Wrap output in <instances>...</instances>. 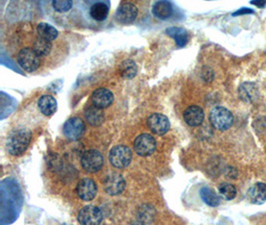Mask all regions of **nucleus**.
<instances>
[{"mask_svg": "<svg viewBox=\"0 0 266 225\" xmlns=\"http://www.w3.org/2000/svg\"><path fill=\"white\" fill-rule=\"evenodd\" d=\"M32 134L24 127L14 128L7 137L6 147L11 155L18 156L23 154L29 146Z\"/></svg>", "mask_w": 266, "mask_h": 225, "instance_id": "nucleus-1", "label": "nucleus"}, {"mask_svg": "<svg viewBox=\"0 0 266 225\" xmlns=\"http://www.w3.org/2000/svg\"><path fill=\"white\" fill-rule=\"evenodd\" d=\"M210 121L216 129L225 131L232 126L234 118L228 109L222 106H218L211 111Z\"/></svg>", "mask_w": 266, "mask_h": 225, "instance_id": "nucleus-2", "label": "nucleus"}, {"mask_svg": "<svg viewBox=\"0 0 266 225\" xmlns=\"http://www.w3.org/2000/svg\"><path fill=\"white\" fill-rule=\"evenodd\" d=\"M17 61L25 71L34 72L39 68L41 64V57L33 48L25 47L18 52Z\"/></svg>", "mask_w": 266, "mask_h": 225, "instance_id": "nucleus-3", "label": "nucleus"}, {"mask_svg": "<svg viewBox=\"0 0 266 225\" xmlns=\"http://www.w3.org/2000/svg\"><path fill=\"white\" fill-rule=\"evenodd\" d=\"M81 164L85 171L95 173L102 169L104 165V156L98 150H88L82 155Z\"/></svg>", "mask_w": 266, "mask_h": 225, "instance_id": "nucleus-4", "label": "nucleus"}, {"mask_svg": "<svg viewBox=\"0 0 266 225\" xmlns=\"http://www.w3.org/2000/svg\"><path fill=\"white\" fill-rule=\"evenodd\" d=\"M132 150L125 145H117L113 147L109 153V160L116 168H125L132 161Z\"/></svg>", "mask_w": 266, "mask_h": 225, "instance_id": "nucleus-5", "label": "nucleus"}, {"mask_svg": "<svg viewBox=\"0 0 266 225\" xmlns=\"http://www.w3.org/2000/svg\"><path fill=\"white\" fill-rule=\"evenodd\" d=\"M157 147L156 139L147 133L139 135L134 141V148L138 155L146 157L152 155Z\"/></svg>", "mask_w": 266, "mask_h": 225, "instance_id": "nucleus-6", "label": "nucleus"}, {"mask_svg": "<svg viewBox=\"0 0 266 225\" xmlns=\"http://www.w3.org/2000/svg\"><path fill=\"white\" fill-rule=\"evenodd\" d=\"M102 220V211L93 205L83 207L78 214V221L81 225H100Z\"/></svg>", "mask_w": 266, "mask_h": 225, "instance_id": "nucleus-7", "label": "nucleus"}, {"mask_svg": "<svg viewBox=\"0 0 266 225\" xmlns=\"http://www.w3.org/2000/svg\"><path fill=\"white\" fill-rule=\"evenodd\" d=\"M146 124L149 129L157 135L166 134L169 131L170 126L169 118L162 113L151 114L146 119Z\"/></svg>", "mask_w": 266, "mask_h": 225, "instance_id": "nucleus-8", "label": "nucleus"}, {"mask_svg": "<svg viewBox=\"0 0 266 225\" xmlns=\"http://www.w3.org/2000/svg\"><path fill=\"white\" fill-rule=\"evenodd\" d=\"M85 130L86 125L79 117H72L68 119L63 127V132L65 136L73 141L80 139L85 133Z\"/></svg>", "mask_w": 266, "mask_h": 225, "instance_id": "nucleus-9", "label": "nucleus"}, {"mask_svg": "<svg viewBox=\"0 0 266 225\" xmlns=\"http://www.w3.org/2000/svg\"><path fill=\"white\" fill-rule=\"evenodd\" d=\"M126 188V181L123 175L112 173L108 175L104 181V189L109 195H119Z\"/></svg>", "mask_w": 266, "mask_h": 225, "instance_id": "nucleus-10", "label": "nucleus"}, {"mask_svg": "<svg viewBox=\"0 0 266 225\" xmlns=\"http://www.w3.org/2000/svg\"><path fill=\"white\" fill-rule=\"evenodd\" d=\"M76 191L81 199L84 201H91L97 195V184L91 178H84L79 181Z\"/></svg>", "mask_w": 266, "mask_h": 225, "instance_id": "nucleus-11", "label": "nucleus"}, {"mask_svg": "<svg viewBox=\"0 0 266 225\" xmlns=\"http://www.w3.org/2000/svg\"><path fill=\"white\" fill-rule=\"evenodd\" d=\"M138 15V9L133 3H123L116 12V17L123 24H130L135 21Z\"/></svg>", "mask_w": 266, "mask_h": 225, "instance_id": "nucleus-12", "label": "nucleus"}, {"mask_svg": "<svg viewBox=\"0 0 266 225\" xmlns=\"http://www.w3.org/2000/svg\"><path fill=\"white\" fill-rule=\"evenodd\" d=\"M92 103L99 109L108 108L114 101V95L112 91L107 88H99L95 90L91 96Z\"/></svg>", "mask_w": 266, "mask_h": 225, "instance_id": "nucleus-13", "label": "nucleus"}, {"mask_svg": "<svg viewBox=\"0 0 266 225\" xmlns=\"http://www.w3.org/2000/svg\"><path fill=\"white\" fill-rule=\"evenodd\" d=\"M184 119L187 124L190 125L192 127L199 126L204 119L203 110L199 106L192 105L185 110Z\"/></svg>", "mask_w": 266, "mask_h": 225, "instance_id": "nucleus-14", "label": "nucleus"}, {"mask_svg": "<svg viewBox=\"0 0 266 225\" xmlns=\"http://www.w3.org/2000/svg\"><path fill=\"white\" fill-rule=\"evenodd\" d=\"M248 199L253 204H262L266 201V184L258 182L251 186L247 193Z\"/></svg>", "mask_w": 266, "mask_h": 225, "instance_id": "nucleus-15", "label": "nucleus"}, {"mask_svg": "<svg viewBox=\"0 0 266 225\" xmlns=\"http://www.w3.org/2000/svg\"><path fill=\"white\" fill-rule=\"evenodd\" d=\"M153 14L161 19V20H166L172 15V5L169 1H157L153 5Z\"/></svg>", "mask_w": 266, "mask_h": 225, "instance_id": "nucleus-16", "label": "nucleus"}, {"mask_svg": "<svg viewBox=\"0 0 266 225\" xmlns=\"http://www.w3.org/2000/svg\"><path fill=\"white\" fill-rule=\"evenodd\" d=\"M38 107L45 116H52L57 111V101L51 95H43L38 100Z\"/></svg>", "mask_w": 266, "mask_h": 225, "instance_id": "nucleus-17", "label": "nucleus"}, {"mask_svg": "<svg viewBox=\"0 0 266 225\" xmlns=\"http://www.w3.org/2000/svg\"><path fill=\"white\" fill-rule=\"evenodd\" d=\"M109 10L107 2H96L90 8V16L96 21H104L109 15Z\"/></svg>", "mask_w": 266, "mask_h": 225, "instance_id": "nucleus-18", "label": "nucleus"}, {"mask_svg": "<svg viewBox=\"0 0 266 225\" xmlns=\"http://www.w3.org/2000/svg\"><path fill=\"white\" fill-rule=\"evenodd\" d=\"M167 34H169L170 37H172L178 44L179 47H184L187 45L189 41V34L186 29L181 27H169L166 30Z\"/></svg>", "mask_w": 266, "mask_h": 225, "instance_id": "nucleus-19", "label": "nucleus"}, {"mask_svg": "<svg viewBox=\"0 0 266 225\" xmlns=\"http://www.w3.org/2000/svg\"><path fill=\"white\" fill-rule=\"evenodd\" d=\"M85 117L89 124L92 126H100L104 122V114L101 109L94 105H90L85 109Z\"/></svg>", "mask_w": 266, "mask_h": 225, "instance_id": "nucleus-20", "label": "nucleus"}, {"mask_svg": "<svg viewBox=\"0 0 266 225\" xmlns=\"http://www.w3.org/2000/svg\"><path fill=\"white\" fill-rule=\"evenodd\" d=\"M37 33L39 37L48 41H53L58 37V30L46 22H40L37 25Z\"/></svg>", "mask_w": 266, "mask_h": 225, "instance_id": "nucleus-21", "label": "nucleus"}, {"mask_svg": "<svg viewBox=\"0 0 266 225\" xmlns=\"http://www.w3.org/2000/svg\"><path fill=\"white\" fill-rule=\"evenodd\" d=\"M240 96L246 102H251L257 97V88L253 83L245 82L240 87Z\"/></svg>", "mask_w": 266, "mask_h": 225, "instance_id": "nucleus-22", "label": "nucleus"}, {"mask_svg": "<svg viewBox=\"0 0 266 225\" xmlns=\"http://www.w3.org/2000/svg\"><path fill=\"white\" fill-rule=\"evenodd\" d=\"M199 194L203 202L212 207H217L220 204V197L210 187H202Z\"/></svg>", "mask_w": 266, "mask_h": 225, "instance_id": "nucleus-23", "label": "nucleus"}, {"mask_svg": "<svg viewBox=\"0 0 266 225\" xmlns=\"http://www.w3.org/2000/svg\"><path fill=\"white\" fill-rule=\"evenodd\" d=\"M32 48L34 49V51L40 56V57H43V56H47L51 51H52V43L51 41H48L46 39H43L41 37H38L35 39V41L33 42V46Z\"/></svg>", "mask_w": 266, "mask_h": 225, "instance_id": "nucleus-24", "label": "nucleus"}, {"mask_svg": "<svg viewBox=\"0 0 266 225\" xmlns=\"http://www.w3.org/2000/svg\"><path fill=\"white\" fill-rule=\"evenodd\" d=\"M120 74L125 79H132L137 74V64L131 60L127 59L120 64Z\"/></svg>", "mask_w": 266, "mask_h": 225, "instance_id": "nucleus-25", "label": "nucleus"}, {"mask_svg": "<svg viewBox=\"0 0 266 225\" xmlns=\"http://www.w3.org/2000/svg\"><path fill=\"white\" fill-rule=\"evenodd\" d=\"M218 191L225 199L232 200L237 196V188L229 183H222L218 187Z\"/></svg>", "mask_w": 266, "mask_h": 225, "instance_id": "nucleus-26", "label": "nucleus"}, {"mask_svg": "<svg viewBox=\"0 0 266 225\" xmlns=\"http://www.w3.org/2000/svg\"><path fill=\"white\" fill-rule=\"evenodd\" d=\"M52 6L57 12L64 13L72 8L73 2L70 0H55L52 2Z\"/></svg>", "mask_w": 266, "mask_h": 225, "instance_id": "nucleus-27", "label": "nucleus"}, {"mask_svg": "<svg viewBox=\"0 0 266 225\" xmlns=\"http://www.w3.org/2000/svg\"><path fill=\"white\" fill-rule=\"evenodd\" d=\"M246 13H253V10L252 9H249V8H242L240 9L239 11L234 12L233 15H240V14H246Z\"/></svg>", "mask_w": 266, "mask_h": 225, "instance_id": "nucleus-28", "label": "nucleus"}, {"mask_svg": "<svg viewBox=\"0 0 266 225\" xmlns=\"http://www.w3.org/2000/svg\"><path fill=\"white\" fill-rule=\"evenodd\" d=\"M251 4L257 6V7H263L266 5L265 0H257V1H251Z\"/></svg>", "mask_w": 266, "mask_h": 225, "instance_id": "nucleus-29", "label": "nucleus"}, {"mask_svg": "<svg viewBox=\"0 0 266 225\" xmlns=\"http://www.w3.org/2000/svg\"><path fill=\"white\" fill-rule=\"evenodd\" d=\"M130 225H145L144 223H142V222H133V223H131Z\"/></svg>", "mask_w": 266, "mask_h": 225, "instance_id": "nucleus-30", "label": "nucleus"}, {"mask_svg": "<svg viewBox=\"0 0 266 225\" xmlns=\"http://www.w3.org/2000/svg\"><path fill=\"white\" fill-rule=\"evenodd\" d=\"M66 225H67V224H66Z\"/></svg>", "mask_w": 266, "mask_h": 225, "instance_id": "nucleus-31", "label": "nucleus"}]
</instances>
